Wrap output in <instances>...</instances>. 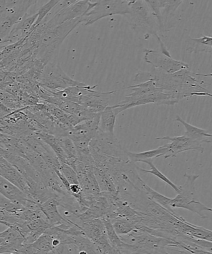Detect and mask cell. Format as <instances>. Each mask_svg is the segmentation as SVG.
<instances>
[{
	"instance_id": "6da1fadb",
	"label": "cell",
	"mask_w": 212,
	"mask_h": 254,
	"mask_svg": "<svg viewBox=\"0 0 212 254\" xmlns=\"http://www.w3.org/2000/svg\"><path fill=\"white\" fill-rule=\"evenodd\" d=\"M198 76H212V74L204 75L192 72L189 69L168 74L154 68L151 71H140L134 78V82L138 83L152 80L156 87L161 88L164 92L168 93L179 102L180 100L187 97H212V94L205 88L199 81Z\"/></svg>"
},
{
	"instance_id": "7a4b0ae2",
	"label": "cell",
	"mask_w": 212,
	"mask_h": 254,
	"mask_svg": "<svg viewBox=\"0 0 212 254\" xmlns=\"http://www.w3.org/2000/svg\"><path fill=\"white\" fill-rule=\"evenodd\" d=\"M83 16L53 28L44 29L39 25L37 26L31 33L32 36L36 40L33 53L34 58L44 65L51 62L69 34L80 24L83 23Z\"/></svg>"
},
{
	"instance_id": "3957f363",
	"label": "cell",
	"mask_w": 212,
	"mask_h": 254,
	"mask_svg": "<svg viewBox=\"0 0 212 254\" xmlns=\"http://www.w3.org/2000/svg\"><path fill=\"white\" fill-rule=\"evenodd\" d=\"M127 88L132 90V92L126 96L125 100L122 102L112 106L117 115L130 108L138 106L147 104L171 106L179 103L172 95L157 87L152 80L131 85Z\"/></svg>"
},
{
	"instance_id": "277c9868",
	"label": "cell",
	"mask_w": 212,
	"mask_h": 254,
	"mask_svg": "<svg viewBox=\"0 0 212 254\" xmlns=\"http://www.w3.org/2000/svg\"><path fill=\"white\" fill-rule=\"evenodd\" d=\"M125 243L132 245V254H168L167 249L171 250L177 248L178 253L182 251L178 243L161 237H157L146 232L135 229L126 235L119 236Z\"/></svg>"
},
{
	"instance_id": "5b68a950",
	"label": "cell",
	"mask_w": 212,
	"mask_h": 254,
	"mask_svg": "<svg viewBox=\"0 0 212 254\" xmlns=\"http://www.w3.org/2000/svg\"><path fill=\"white\" fill-rule=\"evenodd\" d=\"M186 182L183 186L179 187L180 191L177 196L171 198L170 205L172 208L187 209L199 215L202 219H206L207 216L203 214L204 211H212V208L204 205L199 200L196 190V182L199 175L184 174Z\"/></svg>"
},
{
	"instance_id": "8992f818",
	"label": "cell",
	"mask_w": 212,
	"mask_h": 254,
	"mask_svg": "<svg viewBox=\"0 0 212 254\" xmlns=\"http://www.w3.org/2000/svg\"><path fill=\"white\" fill-rule=\"evenodd\" d=\"M125 17L135 30L159 38L161 30L158 22L144 0H137L131 4Z\"/></svg>"
},
{
	"instance_id": "52a82bcc",
	"label": "cell",
	"mask_w": 212,
	"mask_h": 254,
	"mask_svg": "<svg viewBox=\"0 0 212 254\" xmlns=\"http://www.w3.org/2000/svg\"><path fill=\"white\" fill-rule=\"evenodd\" d=\"M38 82L41 87L52 92H56L83 84L80 81L73 80L62 70L58 64L51 62L46 64L42 69Z\"/></svg>"
},
{
	"instance_id": "ba28073f",
	"label": "cell",
	"mask_w": 212,
	"mask_h": 254,
	"mask_svg": "<svg viewBox=\"0 0 212 254\" xmlns=\"http://www.w3.org/2000/svg\"><path fill=\"white\" fill-rule=\"evenodd\" d=\"M89 149L91 155H103L105 156L129 160L127 150L123 147L115 134L103 132L98 129L91 140Z\"/></svg>"
},
{
	"instance_id": "9c48e42d",
	"label": "cell",
	"mask_w": 212,
	"mask_h": 254,
	"mask_svg": "<svg viewBox=\"0 0 212 254\" xmlns=\"http://www.w3.org/2000/svg\"><path fill=\"white\" fill-rule=\"evenodd\" d=\"M130 4L124 0H105L95 6L83 16V25L90 26L106 17L126 16Z\"/></svg>"
},
{
	"instance_id": "30bf717a",
	"label": "cell",
	"mask_w": 212,
	"mask_h": 254,
	"mask_svg": "<svg viewBox=\"0 0 212 254\" xmlns=\"http://www.w3.org/2000/svg\"><path fill=\"white\" fill-rule=\"evenodd\" d=\"M95 4L90 2V0H79L68 8L59 11L48 21L42 22L39 26L44 29L54 28L67 21L84 16Z\"/></svg>"
},
{
	"instance_id": "8fae6325",
	"label": "cell",
	"mask_w": 212,
	"mask_h": 254,
	"mask_svg": "<svg viewBox=\"0 0 212 254\" xmlns=\"http://www.w3.org/2000/svg\"><path fill=\"white\" fill-rule=\"evenodd\" d=\"M144 60L154 68L171 74L184 69H189L188 64L183 62L175 60L172 57L162 54L161 51L145 49Z\"/></svg>"
},
{
	"instance_id": "7c38bea8",
	"label": "cell",
	"mask_w": 212,
	"mask_h": 254,
	"mask_svg": "<svg viewBox=\"0 0 212 254\" xmlns=\"http://www.w3.org/2000/svg\"><path fill=\"white\" fill-rule=\"evenodd\" d=\"M39 0H0V18L5 19L14 24L27 14L29 8Z\"/></svg>"
},
{
	"instance_id": "4fadbf2b",
	"label": "cell",
	"mask_w": 212,
	"mask_h": 254,
	"mask_svg": "<svg viewBox=\"0 0 212 254\" xmlns=\"http://www.w3.org/2000/svg\"><path fill=\"white\" fill-rule=\"evenodd\" d=\"M0 194L17 205L32 209L39 208V204L32 200L25 193L0 176Z\"/></svg>"
},
{
	"instance_id": "5bb4252c",
	"label": "cell",
	"mask_w": 212,
	"mask_h": 254,
	"mask_svg": "<svg viewBox=\"0 0 212 254\" xmlns=\"http://www.w3.org/2000/svg\"><path fill=\"white\" fill-rule=\"evenodd\" d=\"M157 140H171V142L166 144L168 148V152L164 155L165 159L169 157H175L180 153L189 151V150H196L203 154L204 148L202 144L195 140L189 139L184 134L181 136L176 137H157Z\"/></svg>"
},
{
	"instance_id": "9a60e30c",
	"label": "cell",
	"mask_w": 212,
	"mask_h": 254,
	"mask_svg": "<svg viewBox=\"0 0 212 254\" xmlns=\"http://www.w3.org/2000/svg\"><path fill=\"white\" fill-rule=\"evenodd\" d=\"M97 85L91 86L85 94L81 97L79 104L95 113H101L109 106L110 97L117 91L102 92L94 90Z\"/></svg>"
},
{
	"instance_id": "2e32d148",
	"label": "cell",
	"mask_w": 212,
	"mask_h": 254,
	"mask_svg": "<svg viewBox=\"0 0 212 254\" xmlns=\"http://www.w3.org/2000/svg\"><path fill=\"white\" fill-rule=\"evenodd\" d=\"M0 176L18 187L30 198L29 196L31 193V188L28 181L10 162L1 155H0Z\"/></svg>"
},
{
	"instance_id": "e0dca14e",
	"label": "cell",
	"mask_w": 212,
	"mask_h": 254,
	"mask_svg": "<svg viewBox=\"0 0 212 254\" xmlns=\"http://www.w3.org/2000/svg\"><path fill=\"white\" fill-rule=\"evenodd\" d=\"M59 205V196L56 194V196L51 197L44 203L40 204V208L46 216L49 223L52 227L61 225L66 223H69L68 220L64 218L63 215L59 213L58 207ZM72 223V222H71Z\"/></svg>"
},
{
	"instance_id": "ac0fdd59",
	"label": "cell",
	"mask_w": 212,
	"mask_h": 254,
	"mask_svg": "<svg viewBox=\"0 0 212 254\" xmlns=\"http://www.w3.org/2000/svg\"><path fill=\"white\" fill-rule=\"evenodd\" d=\"M93 173L97 179L101 192L118 193L117 187L113 182L112 176L107 168L103 165H93Z\"/></svg>"
},
{
	"instance_id": "d6986e66",
	"label": "cell",
	"mask_w": 212,
	"mask_h": 254,
	"mask_svg": "<svg viewBox=\"0 0 212 254\" xmlns=\"http://www.w3.org/2000/svg\"><path fill=\"white\" fill-rule=\"evenodd\" d=\"M176 122L181 123L185 127L184 135L189 139L197 141L203 144L204 143H211L212 135L208 130L194 127L185 122L179 115L176 116Z\"/></svg>"
},
{
	"instance_id": "ffe728a7",
	"label": "cell",
	"mask_w": 212,
	"mask_h": 254,
	"mask_svg": "<svg viewBox=\"0 0 212 254\" xmlns=\"http://www.w3.org/2000/svg\"><path fill=\"white\" fill-rule=\"evenodd\" d=\"M79 227L85 233L86 236L94 243L98 238L106 233L104 223L102 218H95L79 224Z\"/></svg>"
},
{
	"instance_id": "44dd1931",
	"label": "cell",
	"mask_w": 212,
	"mask_h": 254,
	"mask_svg": "<svg viewBox=\"0 0 212 254\" xmlns=\"http://www.w3.org/2000/svg\"><path fill=\"white\" fill-rule=\"evenodd\" d=\"M180 233L191 238L205 239V240L212 242V231L204 228L192 224L187 221L186 219L180 224L178 228Z\"/></svg>"
},
{
	"instance_id": "7402d4cb",
	"label": "cell",
	"mask_w": 212,
	"mask_h": 254,
	"mask_svg": "<svg viewBox=\"0 0 212 254\" xmlns=\"http://www.w3.org/2000/svg\"><path fill=\"white\" fill-rule=\"evenodd\" d=\"M36 133L42 140H43L51 148L61 163L68 164L69 158L67 156L63 148H62L58 137L44 131H39Z\"/></svg>"
},
{
	"instance_id": "603a6c76",
	"label": "cell",
	"mask_w": 212,
	"mask_h": 254,
	"mask_svg": "<svg viewBox=\"0 0 212 254\" xmlns=\"http://www.w3.org/2000/svg\"><path fill=\"white\" fill-rule=\"evenodd\" d=\"M168 150L167 145H165L157 149L142 152H132L127 150V155L130 161L135 164L138 162H143L145 160H152L164 156L168 152Z\"/></svg>"
},
{
	"instance_id": "cb8c5ba5",
	"label": "cell",
	"mask_w": 212,
	"mask_h": 254,
	"mask_svg": "<svg viewBox=\"0 0 212 254\" xmlns=\"http://www.w3.org/2000/svg\"><path fill=\"white\" fill-rule=\"evenodd\" d=\"M117 117V115L115 114L112 106H108L100 113L98 129L103 132L114 134Z\"/></svg>"
},
{
	"instance_id": "d4e9b609",
	"label": "cell",
	"mask_w": 212,
	"mask_h": 254,
	"mask_svg": "<svg viewBox=\"0 0 212 254\" xmlns=\"http://www.w3.org/2000/svg\"><path fill=\"white\" fill-rule=\"evenodd\" d=\"M141 189L144 192V193L146 194L147 198L149 199L156 202V203L159 204V205L166 208L167 211H169L171 214H174V215H177V214L174 211V209L172 208L171 205H170L171 198H169L168 197L164 196L163 194L154 190L151 187L147 186L144 181L142 182Z\"/></svg>"
},
{
	"instance_id": "484cf974",
	"label": "cell",
	"mask_w": 212,
	"mask_h": 254,
	"mask_svg": "<svg viewBox=\"0 0 212 254\" xmlns=\"http://www.w3.org/2000/svg\"><path fill=\"white\" fill-rule=\"evenodd\" d=\"M186 51L188 53H212V38L203 36L199 38H189Z\"/></svg>"
},
{
	"instance_id": "4316f807",
	"label": "cell",
	"mask_w": 212,
	"mask_h": 254,
	"mask_svg": "<svg viewBox=\"0 0 212 254\" xmlns=\"http://www.w3.org/2000/svg\"><path fill=\"white\" fill-rule=\"evenodd\" d=\"M104 223L106 233H107V238L109 241L111 246H112L113 249H114L116 254H121V249L124 246L125 243L122 241L120 236L118 235L117 233L113 228L112 222L110 219L106 218H102Z\"/></svg>"
},
{
	"instance_id": "83f0119b",
	"label": "cell",
	"mask_w": 212,
	"mask_h": 254,
	"mask_svg": "<svg viewBox=\"0 0 212 254\" xmlns=\"http://www.w3.org/2000/svg\"><path fill=\"white\" fill-rule=\"evenodd\" d=\"M112 222L113 228L118 236L126 235L136 229V224L134 221H130L129 219L118 218L110 220Z\"/></svg>"
},
{
	"instance_id": "f1b7e54d",
	"label": "cell",
	"mask_w": 212,
	"mask_h": 254,
	"mask_svg": "<svg viewBox=\"0 0 212 254\" xmlns=\"http://www.w3.org/2000/svg\"><path fill=\"white\" fill-rule=\"evenodd\" d=\"M143 163H146V164H148L150 168H151V170L148 171V170L141 169V168L137 166V170H139L141 172H145V173H149L153 175V176H156L157 178L161 180L162 181H163L165 183L168 185V186L171 187L172 189H174L177 193H179L180 191V187L176 186V184H174L171 181H170L166 176H164L161 171H159L154 165L152 160H145Z\"/></svg>"
},
{
	"instance_id": "f546056e",
	"label": "cell",
	"mask_w": 212,
	"mask_h": 254,
	"mask_svg": "<svg viewBox=\"0 0 212 254\" xmlns=\"http://www.w3.org/2000/svg\"><path fill=\"white\" fill-rule=\"evenodd\" d=\"M162 17L173 16L184 0H158Z\"/></svg>"
},
{
	"instance_id": "4dcf8cb0",
	"label": "cell",
	"mask_w": 212,
	"mask_h": 254,
	"mask_svg": "<svg viewBox=\"0 0 212 254\" xmlns=\"http://www.w3.org/2000/svg\"><path fill=\"white\" fill-rule=\"evenodd\" d=\"M97 254H116L107 238V234L100 237L94 243Z\"/></svg>"
},
{
	"instance_id": "1f68e13d",
	"label": "cell",
	"mask_w": 212,
	"mask_h": 254,
	"mask_svg": "<svg viewBox=\"0 0 212 254\" xmlns=\"http://www.w3.org/2000/svg\"><path fill=\"white\" fill-rule=\"evenodd\" d=\"M59 1H60L59 0H49L48 3L44 4L43 6L39 9V10L37 12L38 18H37L35 23L34 24V28L43 21V19L48 15L49 12L56 6Z\"/></svg>"
},
{
	"instance_id": "d6a6232c",
	"label": "cell",
	"mask_w": 212,
	"mask_h": 254,
	"mask_svg": "<svg viewBox=\"0 0 212 254\" xmlns=\"http://www.w3.org/2000/svg\"><path fill=\"white\" fill-rule=\"evenodd\" d=\"M59 171L64 175L68 180L69 184H78L77 174L76 172L72 169V167L69 166V165L61 163L59 169Z\"/></svg>"
},
{
	"instance_id": "836d02e7",
	"label": "cell",
	"mask_w": 212,
	"mask_h": 254,
	"mask_svg": "<svg viewBox=\"0 0 212 254\" xmlns=\"http://www.w3.org/2000/svg\"><path fill=\"white\" fill-rule=\"evenodd\" d=\"M147 6L151 9L154 15L156 17L157 22H158L160 29L161 31L164 29L163 17L162 16L161 9H160L158 0H144Z\"/></svg>"
},
{
	"instance_id": "e575fe53",
	"label": "cell",
	"mask_w": 212,
	"mask_h": 254,
	"mask_svg": "<svg viewBox=\"0 0 212 254\" xmlns=\"http://www.w3.org/2000/svg\"><path fill=\"white\" fill-rule=\"evenodd\" d=\"M19 219L14 214L0 208V224H3L8 227H10L16 224Z\"/></svg>"
},
{
	"instance_id": "d590c367",
	"label": "cell",
	"mask_w": 212,
	"mask_h": 254,
	"mask_svg": "<svg viewBox=\"0 0 212 254\" xmlns=\"http://www.w3.org/2000/svg\"><path fill=\"white\" fill-rule=\"evenodd\" d=\"M59 1H61V0H59Z\"/></svg>"
}]
</instances>
